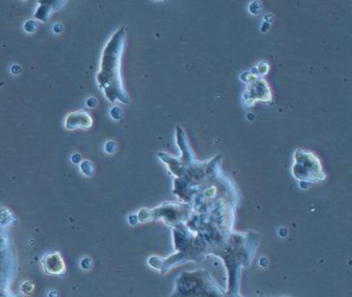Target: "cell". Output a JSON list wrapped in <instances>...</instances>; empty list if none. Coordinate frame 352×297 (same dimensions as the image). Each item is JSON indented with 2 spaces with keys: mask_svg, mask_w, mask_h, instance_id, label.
<instances>
[{
  "mask_svg": "<svg viewBox=\"0 0 352 297\" xmlns=\"http://www.w3.org/2000/svg\"><path fill=\"white\" fill-rule=\"evenodd\" d=\"M3 82H0V87H3Z\"/></svg>",
  "mask_w": 352,
  "mask_h": 297,
  "instance_id": "8fae6325",
  "label": "cell"
},
{
  "mask_svg": "<svg viewBox=\"0 0 352 297\" xmlns=\"http://www.w3.org/2000/svg\"><path fill=\"white\" fill-rule=\"evenodd\" d=\"M53 31L55 33H61L63 31V26L61 24H55L54 27H53Z\"/></svg>",
  "mask_w": 352,
  "mask_h": 297,
  "instance_id": "30bf717a",
  "label": "cell"
},
{
  "mask_svg": "<svg viewBox=\"0 0 352 297\" xmlns=\"http://www.w3.org/2000/svg\"><path fill=\"white\" fill-rule=\"evenodd\" d=\"M92 125H94V119L84 109L73 111L65 118V129L69 130V131L76 129H89Z\"/></svg>",
  "mask_w": 352,
  "mask_h": 297,
  "instance_id": "7a4b0ae2",
  "label": "cell"
},
{
  "mask_svg": "<svg viewBox=\"0 0 352 297\" xmlns=\"http://www.w3.org/2000/svg\"><path fill=\"white\" fill-rule=\"evenodd\" d=\"M38 29V23L34 20H28V22L24 23V30L28 33H34Z\"/></svg>",
  "mask_w": 352,
  "mask_h": 297,
  "instance_id": "5b68a950",
  "label": "cell"
},
{
  "mask_svg": "<svg viewBox=\"0 0 352 297\" xmlns=\"http://www.w3.org/2000/svg\"><path fill=\"white\" fill-rule=\"evenodd\" d=\"M110 115L114 120H120L122 117V111H121L120 107H115L111 109Z\"/></svg>",
  "mask_w": 352,
  "mask_h": 297,
  "instance_id": "52a82bcc",
  "label": "cell"
},
{
  "mask_svg": "<svg viewBox=\"0 0 352 297\" xmlns=\"http://www.w3.org/2000/svg\"><path fill=\"white\" fill-rule=\"evenodd\" d=\"M86 105H87L88 107H90V109H94V107H96V105H98V99H96V97H89V98L87 99V101H86Z\"/></svg>",
  "mask_w": 352,
  "mask_h": 297,
  "instance_id": "ba28073f",
  "label": "cell"
},
{
  "mask_svg": "<svg viewBox=\"0 0 352 297\" xmlns=\"http://www.w3.org/2000/svg\"><path fill=\"white\" fill-rule=\"evenodd\" d=\"M80 169H81L82 173L87 175V177H92V175H94V163L90 160H82L81 163H80Z\"/></svg>",
  "mask_w": 352,
  "mask_h": 297,
  "instance_id": "277c9868",
  "label": "cell"
},
{
  "mask_svg": "<svg viewBox=\"0 0 352 297\" xmlns=\"http://www.w3.org/2000/svg\"><path fill=\"white\" fill-rule=\"evenodd\" d=\"M117 148H118V146H117L116 142H113V140H109V142H106V144H104V151H106V153H108V154H114L117 151Z\"/></svg>",
  "mask_w": 352,
  "mask_h": 297,
  "instance_id": "8992f818",
  "label": "cell"
},
{
  "mask_svg": "<svg viewBox=\"0 0 352 297\" xmlns=\"http://www.w3.org/2000/svg\"><path fill=\"white\" fill-rule=\"evenodd\" d=\"M125 37V26H121L113 33L102 50L100 70L96 76L98 88L111 103L116 101L125 104L129 103V97L123 86L121 76V59L124 51Z\"/></svg>",
  "mask_w": 352,
  "mask_h": 297,
  "instance_id": "6da1fadb",
  "label": "cell"
},
{
  "mask_svg": "<svg viewBox=\"0 0 352 297\" xmlns=\"http://www.w3.org/2000/svg\"><path fill=\"white\" fill-rule=\"evenodd\" d=\"M82 161V156L80 154H78V153H76V154H74L73 156H72V162L74 163V164H80Z\"/></svg>",
  "mask_w": 352,
  "mask_h": 297,
  "instance_id": "9c48e42d",
  "label": "cell"
},
{
  "mask_svg": "<svg viewBox=\"0 0 352 297\" xmlns=\"http://www.w3.org/2000/svg\"><path fill=\"white\" fill-rule=\"evenodd\" d=\"M65 2H38V6L34 12V18L42 22L47 23L50 20L54 10L60 8V6H65Z\"/></svg>",
  "mask_w": 352,
  "mask_h": 297,
  "instance_id": "3957f363",
  "label": "cell"
}]
</instances>
